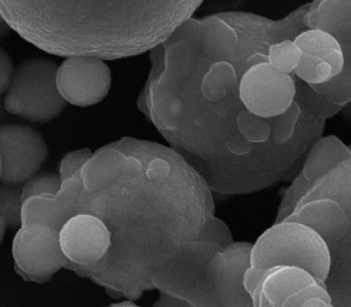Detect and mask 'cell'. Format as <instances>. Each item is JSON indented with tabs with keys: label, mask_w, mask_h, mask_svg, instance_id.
Returning a JSON list of instances; mask_svg holds the SVG:
<instances>
[{
	"label": "cell",
	"mask_w": 351,
	"mask_h": 307,
	"mask_svg": "<svg viewBox=\"0 0 351 307\" xmlns=\"http://www.w3.org/2000/svg\"><path fill=\"white\" fill-rule=\"evenodd\" d=\"M252 269L264 275L272 267H297L326 282L331 269L327 241L298 222L276 224L264 232L252 251Z\"/></svg>",
	"instance_id": "cell-1"
},
{
	"label": "cell",
	"mask_w": 351,
	"mask_h": 307,
	"mask_svg": "<svg viewBox=\"0 0 351 307\" xmlns=\"http://www.w3.org/2000/svg\"><path fill=\"white\" fill-rule=\"evenodd\" d=\"M5 109H4L3 106V100H0V123H2V120H3L4 117H5Z\"/></svg>",
	"instance_id": "cell-23"
},
{
	"label": "cell",
	"mask_w": 351,
	"mask_h": 307,
	"mask_svg": "<svg viewBox=\"0 0 351 307\" xmlns=\"http://www.w3.org/2000/svg\"><path fill=\"white\" fill-rule=\"evenodd\" d=\"M302 53L295 41L285 40L271 45L268 53V63L282 73H294L300 64Z\"/></svg>",
	"instance_id": "cell-15"
},
{
	"label": "cell",
	"mask_w": 351,
	"mask_h": 307,
	"mask_svg": "<svg viewBox=\"0 0 351 307\" xmlns=\"http://www.w3.org/2000/svg\"><path fill=\"white\" fill-rule=\"evenodd\" d=\"M237 84V74L230 64L219 62L204 76L202 90L210 101H219L228 96Z\"/></svg>",
	"instance_id": "cell-13"
},
{
	"label": "cell",
	"mask_w": 351,
	"mask_h": 307,
	"mask_svg": "<svg viewBox=\"0 0 351 307\" xmlns=\"http://www.w3.org/2000/svg\"><path fill=\"white\" fill-rule=\"evenodd\" d=\"M58 209L64 222L78 213V198H80V179L78 174L62 181L61 187L55 196Z\"/></svg>",
	"instance_id": "cell-17"
},
{
	"label": "cell",
	"mask_w": 351,
	"mask_h": 307,
	"mask_svg": "<svg viewBox=\"0 0 351 307\" xmlns=\"http://www.w3.org/2000/svg\"><path fill=\"white\" fill-rule=\"evenodd\" d=\"M169 173V167L165 161L156 160L150 164L148 169V174L152 178H158V177L166 176Z\"/></svg>",
	"instance_id": "cell-21"
},
{
	"label": "cell",
	"mask_w": 351,
	"mask_h": 307,
	"mask_svg": "<svg viewBox=\"0 0 351 307\" xmlns=\"http://www.w3.org/2000/svg\"><path fill=\"white\" fill-rule=\"evenodd\" d=\"M295 43L302 57L294 74L309 84H324L341 74L344 55L337 39L323 30L301 33Z\"/></svg>",
	"instance_id": "cell-8"
},
{
	"label": "cell",
	"mask_w": 351,
	"mask_h": 307,
	"mask_svg": "<svg viewBox=\"0 0 351 307\" xmlns=\"http://www.w3.org/2000/svg\"><path fill=\"white\" fill-rule=\"evenodd\" d=\"M123 304H113V306H117V307H121V306H136V304H129L130 302H123Z\"/></svg>",
	"instance_id": "cell-24"
},
{
	"label": "cell",
	"mask_w": 351,
	"mask_h": 307,
	"mask_svg": "<svg viewBox=\"0 0 351 307\" xmlns=\"http://www.w3.org/2000/svg\"><path fill=\"white\" fill-rule=\"evenodd\" d=\"M348 148L335 137L322 139L307 158L304 174L307 179H317L350 158Z\"/></svg>",
	"instance_id": "cell-11"
},
{
	"label": "cell",
	"mask_w": 351,
	"mask_h": 307,
	"mask_svg": "<svg viewBox=\"0 0 351 307\" xmlns=\"http://www.w3.org/2000/svg\"><path fill=\"white\" fill-rule=\"evenodd\" d=\"M22 185L0 183V217L10 230L22 226Z\"/></svg>",
	"instance_id": "cell-14"
},
{
	"label": "cell",
	"mask_w": 351,
	"mask_h": 307,
	"mask_svg": "<svg viewBox=\"0 0 351 307\" xmlns=\"http://www.w3.org/2000/svg\"><path fill=\"white\" fill-rule=\"evenodd\" d=\"M296 96L290 74L282 73L269 63L250 68L239 84V98L247 110L261 118L286 114Z\"/></svg>",
	"instance_id": "cell-5"
},
{
	"label": "cell",
	"mask_w": 351,
	"mask_h": 307,
	"mask_svg": "<svg viewBox=\"0 0 351 307\" xmlns=\"http://www.w3.org/2000/svg\"><path fill=\"white\" fill-rule=\"evenodd\" d=\"M0 183L23 185L40 170L49 157V148L32 127L0 123Z\"/></svg>",
	"instance_id": "cell-6"
},
{
	"label": "cell",
	"mask_w": 351,
	"mask_h": 307,
	"mask_svg": "<svg viewBox=\"0 0 351 307\" xmlns=\"http://www.w3.org/2000/svg\"><path fill=\"white\" fill-rule=\"evenodd\" d=\"M1 171H2L1 156H0V179H1Z\"/></svg>",
	"instance_id": "cell-25"
},
{
	"label": "cell",
	"mask_w": 351,
	"mask_h": 307,
	"mask_svg": "<svg viewBox=\"0 0 351 307\" xmlns=\"http://www.w3.org/2000/svg\"><path fill=\"white\" fill-rule=\"evenodd\" d=\"M252 114V113H251ZM256 115L252 114L249 116L243 117L241 123V129L245 137L250 142H264L268 139L270 135V129L267 124L262 121L255 119Z\"/></svg>",
	"instance_id": "cell-18"
},
{
	"label": "cell",
	"mask_w": 351,
	"mask_h": 307,
	"mask_svg": "<svg viewBox=\"0 0 351 307\" xmlns=\"http://www.w3.org/2000/svg\"><path fill=\"white\" fill-rule=\"evenodd\" d=\"M14 74V67L12 57L5 49L0 46V96L8 92Z\"/></svg>",
	"instance_id": "cell-20"
},
{
	"label": "cell",
	"mask_w": 351,
	"mask_h": 307,
	"mask_svg": "<svg viewBox=\"0 0 351 307\" xmlns=\"http://www.w3.org/2000/svg\"><path fill=\"white\" fill-rule=\"evenodd\" d=\"M60 245L70 263L96 265L110 248L111 235L96 216L80 213L68 219L59 232Z\"/></svg>",
	"instance_id": "cell-9"
},
{
	"label": "cell",
	"mask_w": 351,
	"mask_h": 307,
	"mask_svg": "<svg viewBox=\"0 0 351 307\" xmlns=\"http://www.w3.org/2000/svg\"><path fill=\"white\" fill-rule=\"evenodd\" d=\"M5 224H4V222L3 220H2V218L0 217V245H1L2 242H3L4 236H5Z\"/></svg>",
	"instance_id": "cell-22"
},
{
	"label": "cell",
	"mask_w": 351,
	"mask_h": 307,
	"mask_svg": "<svg viewBox=\"0 0 351 307\" xmlns=\"http://www.w3.org/2000/svg\"><path fill=\"white\" fill-rule=\"evenodd\" d=\"M57 85L69 104L93 106L100 103L110 90V70L104 62L95 57H69L58 68Z\"/></svg>",
	"instance_id": "cell-7"
},
{
	"label": "cell",
	"mask_w": 351,
	"mask_h": 307,
	"mask_svg": "<svg viewBox=\"0 0 351 307\" xmlns=\"http://www.w3.org/2000/svg\"><path fill=\"white\" fill-rule=\"evenodd\" d=\"M62 179L60 175L51 172H37L27 179L22 185V200L41 195H57L61 187Z\"/></svg>",
	"instance_id": "cell-16"
},
{
	"label": "cell",
	"mask_w": 351,
	"mask_h": 307,
	"mask_svg": "<svg viewBox=\"0 0 351 307\" xmlns=\"http://www.w3.org/2000/svg\"><path fill=\"white\" fill-rule=\"evenodd\" d=\"M88 158L90 153L88 151H78L66 155L60 165V176L62 181L77 175Z\"/></svg>",
	"instance_id": "cell-19"
},
{
	"label": "cell",
	"mask_w": 351,
	"mask_h": 307,
	"mask_svg": "<svg viewBox=\"0 0 351 307\" xmlns=\"http://www.w3.org/2000/svg\"><path fill=\"white\" fill-rule=\"evenodd\" d=\"M59 232L43 226H21L12 241L14 271L24 281L45 284L67 265Z\"/></svg>",
	"instance_id": "cell-3"
},
{
	"label": "cell",
	"mask_w": 351,
	"mask_h": 307,
	"mask_svg": "<svg viewBox=\"0 0 351 307\" xmlns=\"http://www.w3.org/2000/svg\"><path fill=\"white\" fill-rule=\"evenodd\" d=\"M64 224L55 196H35L23 202L22 226H43L60 232Z\"/></svg>",
	"instance_id": "cell-12"
},
{
	"label": "cell",
	"mask_w": 351,
	"mask_h": 307,
	"mask_svg": "<svg viewBox=\"0 0 351 307\" xmlns=\"http://www.w3.org/2000/svg\"><path fill=\"white\" fill-rule=\"evenodd\" d=\"M58 68L45 59H30L14 70L3 106L6 112L28 122L47 123L61 115L67 102L57 85Z\"/></svg>",
	"instance_id": "cell-2"
},
{
	"label": "cell",
	"mask_w": 351,
	"mask_h": 307,
	"mask_svg": "<svg viewBox=\"0 0 351 307\" xmlns=\"http://www.w3.org/2000/svg\"><path fill=\"white\" fill-rule=\"evenodd\" d=\"M260 306H332L325 282L297 267H272L258 286Z\"/></svg>",
	"instance_id": "cell-4"
},
{
	"label": "cell",
	"mask_w": 351,
	"mask_h": 307,
	"mask_svg": "<svg viewBox=\"0 0 351 307\" xmlns=\"http://www.w3.org/2000/svg\"><path fill=\"white\" fill-rule=\"evenodd\" d=\"M293 222H301L315 230L324 240L339 241L348 234L350 222L343 208L334 200L323 199L303 206L293 215Z\"/></svg>",
	"instance_id": "cell-10"
}]
</instances>
